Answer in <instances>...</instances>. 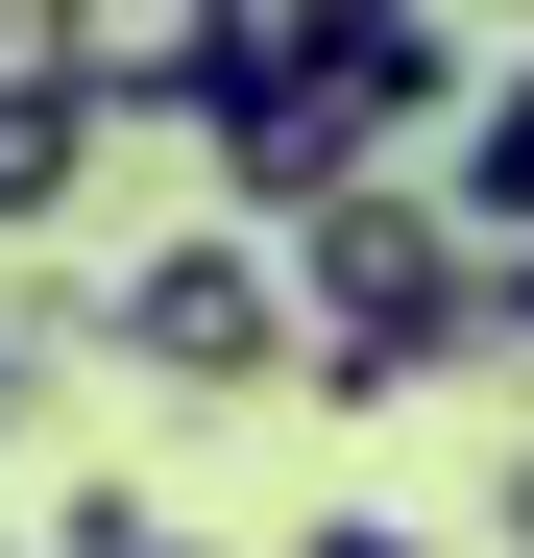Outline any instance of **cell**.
Segmentation results:
<instances>
[{"mask_svg":"<svg viewBox=\"0 0 534 558\" xmlns=\"http://www.w3.org/2000/svg\"><path fill=\"white\" fill-rule=\"evenodd\" d=\"M292 316H316V364H292L316 413H413L437 364L510 340V267L462 243V195H437V170H365L340 219H292Z\"/></svg>","mask_w":534,"mask_h":558,"instance_id":"1","label":"cell"},{"mask_svg":"<svg viewBox=\"0 0 534 558\" xmlns=\"http://www.w3.org/2000/svg\"><path fill=\"white\" fill-rule=\"evenodd\" d=\"M195 170H219V219H267V243H292V219H340V195H365V170H413V146H389V98H365V49H340V25H267V49L219 73Z\"/></svg>","mask_w":534,"mask_h":558,"instance_id":"2","label":"cell"},{"mask_svg":"<svg viewBox=\"0 0 534 558\" xmlns=\"http://www.w3.org/2000/svg\"><path fill=\"white\" fill-rule=\"evenodd\" d=\"M98 340L146 364L170 413H243V389H292V364H316V316H292V243H267V219H195V243H146L122 292H98Z\"/></svg>","mask_w":534,"mask_h":558,"instance_id":"3","label":"cell"},{"mask_svg":"<svg viewBox=\"0 0 534 558\" xmlns=\"http://www.w3.org/2000/svg\"><path fill=\"white\" fill-rule=\"evenodd\" d=\"M267 25H292V0H25V49L73 73V98H98V122H170V146L219 122V73Z\"/></svg>","mask_w":534,"mask_h":558,"instance_id":"4","label":"cell"},{"mask_svg":"<svg viewBox=\"0 0 534 558\" xmlns=\"http://www.w3.org/2000/svg\"><path fill=\"white\" fill-rule=\"evenodd\" d=\"M98 146H122V122L73 98L49 49H0V243H49V219H73V170H98Z\"/></svg>","mask_w":534,"mask_h":558,"instance_id":"5","label":"cell"},{"mask_svg":"<svg viewBox=\"0 0 534 558\" xmlns=\"http://www.w3.org/2000/svg\"><path fill=\"white\" fill-rule=\"evenodd\" d=\"M437 195H462V243H486V267L534 243V49L486 73V122H462V146H437Z\"/></svg>","mask_w":534,"mask_h":558,"instance_id":"6","label":"cell"},{"mask_svg":"<svg viewBox=\"0 0 534 558\" xmlns=\"http://www.w3.org/2000/svg\"><path fill=\"white\" fill-rule=\"evenodd\" d=\"M292 558H437L413 510H292Z\"/></svg>","mask_w":534,"mask_h":558,"instance_id":"7","label":"cell"},{"mask_svg":"<svg viewBox=\"0 0 534 558\" xmlns=\"http://www.w3.org/2000/svg\"><path fill=\"white\" fill-rule=\"evenodd\" d=\"M25 364H49V340H0V437H25Z\"/></svg>","mask_w":534,"mask_h":558,"instance_id":"8","label":"cell"},{"mask_svg":"<svg viewBox=\"0 0 534 558\" xmlns=\"http://www.w3.org/2000/svg\"><path fill=\"white\" fill-rule=\"evenodd\" d=\"M510 364H534V243H510Z\"/></svg>","mask_w":534,"mask_h":558,"instance_id":"9","label":"cell"},{"mask_svg":"<svg viewBox=\"0 0 534 558\" xmlns=\"http://www.w3.org/2000/svg\"><path fill=\"white\" fill-rule=\"evenodd\" d=\"M510 558H534V461H510Z\"/></svg>","mask_w":534,"mask_h":558,"instance_id":"10","label":"cell"},{"mask_svg":"<svg viewBox=\"0 0 534 558\" xmlns=\"http://www.w3.org/2000/svg\"><path fill=\"white\" fill-rule=\"evenodd\" d=\"M146 558H195V534H146Z\"/></svg>","mask_w":534,"mask_h":558,"instance_id":"11","label":"cell"}]
</instances>
